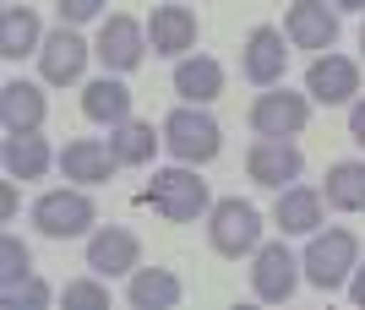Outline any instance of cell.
<instances>
[{
    "instance_id": "cell-18",
    "label": "cell",
    "mask_w": 365,
    "mask_h": 310,
    "mask_svg": "<svg viewBox=\"0 0 365 310\" xmlns=\"http://www.w3.org/2000/svg\"><path fill=\"white\" fill-rule=\"evenodd\" d=\"M175 93L185 104H213L224 93V65L213 55H180L175 60Z\"/></svg>"
},
{
    "instance_id": "cell-12",
    "label": "cell",
    "mask_w": 365,
    "mask_h": 310,
    "mask_svg": "<svg viewBox=\"0 0 365 310\" xmlns=\"http://www.w3.org/2000/svg\"><path fill=\"white\" fill-rule=\"evenodd\" d=\"M284 38H289L294 49L327 55V49L338 44V6L333 0H294L289 16H284Z\"/></svg>"
},
{
    "instance_id": "cell-4",
    "label": "cell",
    "mask_w": 365,
    "mask_h": 310,
    "mask_svg": "<svg viewBox=\"0 0 365 310\" xmlns=\"http://www.w3.org/2000/svg\"><path fill=\"white\" fill-rule=\"evenodd\" d=\"M207 240H213L218 256H257L262 245V213L240 196H224V202L207 207Z\"/></svg>"
},
{
    "instance_id": "cell-9",
    "label": "cell",
    "mask_w": 365,
    "mask_h": 310,
    "mask_svg": "<svg viewBox=\"0 0 365 310\" xmlns=\"http://www.w3.org/2000/svg\"><path fill=\"white\" fill-rule=\"evenodd\" d=\"M142 267V240L120 223H104V229L88 234V272L98 278H131Z\"/></svg>"
},
{
    "instance_id": "cell-28",
    "label": "cell",
    "mask_w": 365,
    "mask_h": 310,
    "mask_svg": "<svg viewBox=\"0 0 365 310\" xmlns=\"http://www.w3.org/2000/svg\"><path fill=\"white\" fill-rule=\"evenodd\" d=\"M0 294H6V305H49V289L33 278V272H28L22 283H6Z\"/></svg>"
},
{
    "instance_id": "cell-34",
    "label": "cell",
    "mask_w": 365,
    "mask_h": 310,
    "mask_svg": "<svg viewBox=\"0 0 365 310\" xmlns=\"http://www.w3.org/2000/svg\"><path fill=\"white\" fill-rule=\"evenodd\" d=\"M6 6H11V0H6Z\"/></svg>"
},
{
    "instance_id": "cell-6",
    "label": "cell",
    "mask_w": 365,
    "mask_h": 310,
    "mask_svg": "<svg viewBox=\"0 0 365 310\" xmlns=\"http://www.w3.org/2000/svg\"><path fill=\"white\" fill-rule=\"evenodd\" d=\"M305 267L300 256H294L284 240H273V245H257V262H251V294L267 299V305H284V299H294V289H300Z\"/></svg>"
},
{
    "instance_id": "cell-20",
    "label": "cell",
    "mask_w": 365,
    "mask_h": 310,
    "mask_svg": "<svg viewBox=\"0 0 365 310\" xmlns=\"http://www.w3.org/2000/svg\"><path fill=\"white\" fill-rule=\"evenodd\" d=\"M180 278L169 272V267H137L131 272V283H125V299L137 310H175L180 305Z\"/></svg>"
},
{
    "instance_id": "cell-17",
    "label": "cell",
    "mask_w": 365,
    "mask_h": 310,
    "mask_svg": "<svg viewBox=\"0 0 365 310\" xmlns=\"http://www.w3.org/2000/svg\"><path fill=\"white\" fill-rule=\"evenodd\" d=\"M82 114L98 120V125H125V120H131V87H125L115 71L93 77L88 87H82Z\"/></svg>"
},
{
    "instance_id": "cell-26",
    "label": "cell",
    "mask_w": 365,
    "mask_h": 310,
    "mask_svg": "<svg viewBox=\"0 0 365 310\" xmlns=\"http://www.w3.org/2000/svg\"><path fill=\"white\" fill-rule=\"evenodd\" d=\"M28 272H33V256H28V245H22L16 234H6V240H0V278H6V283H22Z\"/></svg>"
},
{
    "instance_id": "cell-30",
    "label": "cell",
    "mask_w": 365,
    "mask_h": 310,
    "mask_svg": "<svg viewBox=\"0 0 365 310\" xmlns=\"http://www.w3.org/2000/svg\"><path fill=\"white\" fill-rule=\"evenodd\" d=\"M349 137L365 147V98H354V104H349Z\"/></svg>"
},
{
    "instance_id": "cell-25",
    "label": "cell",
    "mask_w": 365,
    "mask_h": 310,
    "mask_svg": "<svg viewBox=\"0 0 365 310\" xmlns=\"http://www.w3.org/2000/svg\"><path fill=\"white\" fill-rule=\"evenodd\" d=\"M158 141H164V131H153L148 120H125V125H109V147H115V158H120V169L131 164H153V153H158Z\"/></svg>"
},
{
    "instance_id": "cell-29",
    "label": "cell",
    "mask_w": 365,
    "mask_h": 310,
    "mask_svg": "<svg viewBox=\"0 0 365 310\" xmlns=\"http://www.w3.org/2000/svg\"><path fill=\"white\" fill-rule=\"evenodd\" d=\"M55 6H61V22H71V28H76V22H93L109 0H55Z\"/></svg>"
},
{
    "instance_id": "cell-3",
    "label": "cell",
    "mask_w": 365,
    "mask_h": 310,
    "mask_svg": "<svg viewBox=\"0 0 365 310\" xmlns=\"http://www.w3.org/2000/svg\"><path fill=\"white\" fill-rule=\"evenodd\" d=\"M158 131H164V147L180 158V164H191V169H197V164H213L218 147H224V131H218V120H213L202 104L169 109Z\"/></svg>"
},
{
    "instance_id": "cell-11",
    "label": "cell",
    "mask_w": 365,
    "mask_h": 310,
    "mask_svg": "<svg viewBox=\"0 0 365 310\" xmlns=\"http://www.w3.org/2000/svg\"><path fill=\"white\" fill-rule=\"evenodd\" d=\"M148 28H142L137 16H109L104 28H98V44H93V55L104 60V71H115V77H125V71H137L142 55H148Z\"/></svg>"
},
{
    "instance_id": "cell-27",
    "label": "cell",
    "mask_w": 365,
    "mask_h": 310,
    "mask_svg": "<svg viewBox=\"0 0 365 310\" xmlns=\"http://www.w3.org/2000/svg\"><path fill=\"white\" fill-rule=\"evenodd\" d=\"M66 305H82V310H104L109 305V289L104 283H98V272H93V278H76V283H66Z\"/></svg>"
},
{
    "instance_id": "cell-5",
    "label": "cell",
    "mask_w": 365,
    "mask_h": 310,
    "mask_svg": "<svg viewBox=\"0 0 365 310\" xmlns=\"http://www.w3.org/2000/svg\"><path fill=\"white\" fill-rule=\"evenodd\" d=\"M98 223V207H93L88 191H44L33 202V229L49 234V240H82Z\"/></svg>"
},
{
    "instance_id": "cell-7",
    "label": "cell",
    "mask_w": 365,
    "mask_h": 310,
    "mask_svg": "<svg viewBox=\"0 0 365 310\" xmlns=\"http://www.w3.org/2000/svg\"><path fill=\"white\" fill-rule=\"evenodd\" d=\"M88 55H93V44L71 28V22H61L55 33H44L38 71H44L49 87H71V82H82V71H88Z\"/></svg>"
},
{
    "instance_id": "cell-23",
    "label": "cell",
    "mask_w": 365,
    "mask_h": 310,
    "mask_svg": "<svg viewBox=\"0 0 365 310\" xmlns=\"http://www.w3.org/2000/svg\"><path fill=\"white\" fill-rule=\"evenodd\" d=\"M44 49V33H38V16L28 11V6H6L0 11V55L6 60H22V55H38Z\"/></svg>"
},
{
    "instance_id": "cell-2",
    "label": "cell",
    "mask_w": 365,
    "mask_h": 310,
    "mask_svg": "<svg viewBox=\"0 0 365 310\" xmlns=\"http://www.w3.org/2000/svg\"><path fill=\"white\" fill-rule=\"evenodd\" d=\"M142 202H148L153 213H164L169 223H197V218L213 207V196H207V180H197L191 164H175V169H153Z\"/></svg>"
},
{
    "instance_id": "cell-16",
    "label": "cell",
    "mask_w": 365,
    "mask_h": 310,
    "mask_svg": "<svg viewBox=\"0 0 365 310\" xmlns=\"http://www.w3.org/2000/svg\"><path fill=\"white\" fill-rule=\"evenodd\" d=\"M148 44H153V55H175L180 60L185 49H197V11L191 6H153Z\"/></svg>"
},
{
    "instance_id": "cell-13",
    "label": "cell",
    "mask_w": 365,
    "mask_h": 310,
    "mask_svg": "<svg viewBox=\"0 0 365 310\" xmlns=\"http://www.w3.org/2000/svg\"><path fill=\"white\" fill-rule=\"evenodd\" d=\"M305 93H311V104H354V93H360V60H349V55H317V60L305 65Z\"/></svg>"
},
{
    "instance_id": "cell-31",
    "label": "cell",
    "mask_w": 365,
    "mask_h": 310,
    "mask_svg": "<svg viewBox=\"0 0 365 310\" xmlns=\"http://www.w3.org/2000/svg\"><path fill=\"white\" fill-rule=\"evenodd\" d=\"M349 299H354V305L365 310V262L354 267V278H349Z\"/></svg>"
},
{
    "instance_id": "cell-19",
    "label": "cell",
    "mask_w": 365,
    "mask_h": 310,
    "mask_svg": "<svg viewBox=\"0 0 365 310\" xmlns=\"http://www.w3.org/2000/svg\"><path fill=\"white\" fill-rule=\"evenodd\" d=\"M49 114V98L38 82H6L0 87V120H6V131H38Z\"/></svg>"
},
{
    "instance_id": "cell-21",
    "label": "cell",
    "mask_w": 365,
    "mask_h": 310,
    "mask_svg": "<svg viewBox=\"0 0 365 310\" xmlns=\"http://www.w3.org/2000/svg\"><path fill=\"white\" fill-rule=\"evenodd\" d=\"M273 223L284 234H317L322 229V191L311 186H284L273 207Z\"/></svg>"
},
{
    "instance_id": "cell-22",
    "label": "cell",
    "mask_w": 365,
    "mask_h": 310,
    "mask_svg": "<svg viewBox=\"0 0 365 310\" xmlns=\"http://www.w3.org/2000/svg\"><path fill=\"white\" fill-rule=\"evenodd\" d=\"M49 164H55V153L38 131H6V174L11 180H38Z\"/></svg>"
},
{
    "instance_id": "cell-1",
    "label": "cell",
    "mask_w": 365,
    "mask_h": 310,
    "mask_svg": "<svg viewBox=\"0 0 365 310\" xmlns=\"http://www.w3.org/2000/svg\"><path fill=\"white\" fill-rule=\"evenodd\" d=\"M300 267H305V283L322 289V294L344 289V283L354 278V267H360V240H354V229H317L311 245H305V256H300Z\"/></svg>"
},
{
    "instance_id": "cell-10",
    "label": "cell",
    "mask_w": 365,
    "mask_h": 310,
    "mask_svg": "<svg viewBox=\"0 0 365 310\" xmlns=\"http://www.w3.org/2000/svg\"><path fill=\"white\" fill-rule=\"evenodd\" d=\"M300 169H305V158H300V147H294L289 137H257L251 153H245V174H251L257 186H267V191L294 186Z\"/></svg>"
},
{
    "instance_id": "cell-15",
    "label": "cell",
    "mask_w": 365,
    "mask_h": 310,
    "mask_svg": "<svg viewBox=\"0 0 365 310\" xmlns=\"http://www.w3.org/2000/svg\"><path fill=\"white\" fill-rule=\"evenodd\" d=\"M61 169H66V180H76V186H109V180H115V169H120V158H115V147H109V141L76 137V141H66Z\"/></svg>"
},
{
    "instance_id": "cell-33",
    "label": "cell",
    "mask_w": 365,
    "mask_h": 310,
    "mask_svg": "<svg viewBox=\"0 0 365 310\" xmlns=\"http://www.w3.org/2000/svg\"><path fill=\"white\" fill-rule=\"evenodd\" d=\"M360 55H365V28H360Z\"/></svg>"
},
{
    "instance_id": "cell-14",
    "label": "cell",
    "mask_w": 365,
    "mask_h": 310,
    "mask_svg": "<svg viewBox=\"0 0 365 310\" xmlns=\"http://www.w3.org/2000/svg\"><path fill=\"white\" fill-rule=\"evenodd\" d=\"M284 65H289L284 33H278V28H251V38H245V49H240L245 82H257V87H278V82H284Z\"/></svg>"
},
{
    "instance_id": "cell-8",
    "label": "cell",
    "mask_w": 365,
    "mask_h": 310,
    "mask_svg": "<svg viewBox=\"0 0 365 310\" xmlns=\"http://www.w3.org/2000/svg\"><path fill=\"white\" fill-rule=\"evenodd\" d=\"M311 120V93H289V87H267L251 104V131L257 137H300Z\"/></svg>"
},
{
    "instance_id": "cell-32",
    "label": "cell",
    "mask_w": 365,
    "mask_h": 310,
    "mask_svg": "<svg viewBox=\"0 0 365 310\" xmlns=\"http://www.w3.org/2000/svg\"><path fill=\"white\" fill-rule=\"evenodd\" d=\"M338 11H365V0H333Z\"/></svg>"
},
{
    "instance_id": "cell-24",
    "label": "cell",
    "mask_w": 365,
    "mask_h": 310,
    "mask_svg": "<svg viewBox=\"0 0 365 310\" xmlns=\"http://www.w3.org/2000/svg\"><path fill=\"white\" fill-rule=\"evenodd\" d=\"M322 196H327V207H338V213H365V164H360V158L333 164Z\"/></svg>"
}]
</instances>
